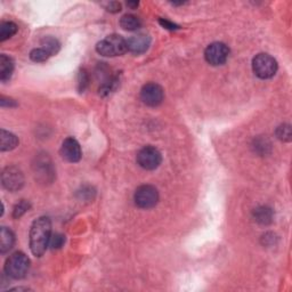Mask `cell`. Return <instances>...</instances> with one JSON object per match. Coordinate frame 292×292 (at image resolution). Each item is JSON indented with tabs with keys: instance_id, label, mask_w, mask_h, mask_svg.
Here are the masks:
<instances>
[{
	"instance_id": "4fadbf2b",
	"label": "cell",
	"mask_w": 292,
	"mask_h": 292,
	"mask_svg": "<svg viewBox=\"0 0 292 292\" xmlns=\"http://www.w3.org/2000/svg\"><path fill=\"white\" fill-rule=\"evenodd\" d=\"M252 217H254L255 222L259 225H270L273 222L274 212L270 207L260 206L255 209L252 212Z\"/></svg>"
},
{
	"instance_id": "30bf717a",
	"label": "cell",
	"mask_w": 292,
	"mask_h": 292,
	"mask_svg": "<svg viewBox=\"0 0 292 292\" xmlns=\"http://www.w3.org/2000/svg\"><path fill=\"white\" fill-rule=\"evenodd\" d=\"M163 98L164 92L162 87L155 82H148V84L144 85L141 90V100L147 106H152V108L159 106L162 103Z\"/></svg>"
},
{
	"instance_id": "52a82bcc",
	"label": "cell",
	"mask_w": 292,
	"mask_h": 292,
	"mask_svg": "<svg viewBox=\"0 0 292 292\" xmlns=\"http://www.w3.org/2000/svg\"><path fill=\"white\" fill-rule=\"evenodd\" d=\"M161 161L162 155L160 151L151 145L145 146L137 154V163L145 170H154L161 164Z\"/></svg>"
},
{
	"instance_id": "7a4b0ae2",
	"label": "cell",
	"mask_w": 292,
	"mask_h": 292,
	"mask_svg": "<svg viewBox=\"0 0 292 292\" xmlns=\"http://www.w3.org/2000/svg\"><path fill=\"white\" fill-rule=\"evenodd\" d=\"M96 52L104 57L121 56L127 52V40L119 34L108 35L97 43Z\"/></svg>"
},
{
	"instance_id": "8fae6325",
	"label": "cell",
	"mask_w": 292,
	"mask_h": 292,
	"mask_svg": "<svg viewBox=\"0 0 292 292\" xmlns=\"http://www.w3.org/2000/svg\"><path fill=\"white\" fill-rule=\"evenodd\" d=\"M61 155L63 156V159L68 161V162H79L82 156V152L80 144L78 143V141L74 140L73 137L66 138L62 144Z\"/></svg>"
},
{
	"instance_id": "f546056e",
	"label": "cell",
	"mask_w": 292,
	"mask_h": 292,
	"mask_svg": "<svg viewBox=\"0 0 292 292\" xmlns=\"http://www.w3.org/2000/svg\"><path fill=\"white\" fill-rule=\"evenodd\" d=\"M106 9H108L110 13H118V11L121 10V3L117 1L110 2L109 5L106 6Z\"/></svg>"
},
{
	"instance_id": "484cf974",
	"label": "cell",
	"mask_w": 292,
	"mask_h": 292,
	"mask_svg": "<svg viewBox=\"0 0 292 292\" xmlns=\"http://www.w3.org/2000/svg\"><path fill=\"white\" fill-rule=\"evenodd\" d=\"M270 146H271V144L267 140H264V138H258V140H255L254 147H255L256 151L262 153V154L266 153V149L270 148Z\"/></svg>"
},
{
	"instance_id": "44dd1931",
	"label": "cell",
	"mask_w": 292,
	"mask_h": 292,
	"mask_svg": "<svg viewBox=\"0 0 292 292\" xmlns=\"http://www.w3.org/2000/svg\"><path fill=\"white\" fill-rule=\"evenodd\" d=\"M31 208L30 202H27L26 200H21L14 207L13 210V218L18 219L25 214V212L29 211V209Z\"/></svg>"
},
{
	"instance_id": "7c38bea8",
	"label": "cell",
	"mask_w": 292,
	"mask_h": 292,
	"mask_svg": "<svg viewBox=\"0 0 292 292\" xmlns=\"http://www.w3.org/2000/svg\"><path fill=\"white\" fill-rule=\"evenodd\" d=\"M151 46V38L145 33H138L127 40V50L132 54L141 55L147 52Z\"/></svg>"
},
{
	"instance_id": "277c9868",
	"label": "cell",
	"mask_w": 292,
	"mask_h": 292,
	"mask_svg": "<svg viewBox=\"0 0 292 292\" xmlns=\"http://www.w3.org/2000/svg\"><path fill=\"white\" fill-rule=\"evenodd\" d=\"M278 62L270 54H258L252 60V70L254 73L260 79H270L278 72Z\"/></svg>"
},
{
	"instance_id": "7402d4cb",
	"label": "cell",
	"mask_w": 292,
	"mask_h": 292,
	"mask_svg": "<svg viewBox=\"0 0 292 292\" xmlns=\"http://www.w3.org/2000/svg\"><path fill=\"white\" fill-rule=\"evenodd\" d=\"M50 57V55L46 52L43 48H34L33 50H31L30 53V58L35 63H41V62H46L48 58Z\"/></svg>"
},
{
	"instance_id": "ba28073f",
	"label": "cell",
	"mask_w": 292,
	"mask_h": 292,
	"mask_svg": "<svg viewBox=\"0 0 292 292\" xmlns=\"http://www.w3.org/2000/svg\"><path fill=\"white\" fill-rule=\"evenodd\" d=\"M1 184L9 192H16L24 185V175L17 167H6L1 172Z\"/></svg>"
},
{
	"instance_id": "cb8c5ba5",
	"label": "cell",
	"mask_w": 292,
	"mask_h": 292,
	"mask_svg": "<svg viewBox=\"0 0 292 292\" xmlns=\"http://www.w3.org/2000/svg\"><path fill=\"white\" fill-rule=\"evenodd\" d=\"M276 137L283 142L291 141V127L290 125H281L276 129Z\"/></svg>"
},
{
	"instance_id": "e0dca14e",
	"label": "cell",
	"mask_w": 292,
	"mask_h": 292,
	"mask_svg": "<svg viewBox=\"0 0 292 292\" xmlns=\"http://www.w3.org/2000/svg\"><path fill=\"white\" fill-rule=\"evenodd\" d=\"M120 84V79H119V74H114V76H109L106 78V80L101 85L100 92L101 96H109L110 94H112L113 92H116L118 87H119Z\"/></svg>"
},
{
	"instance_id": "83f0119b",
	"label": "cell",
	"mask_w": 292,
	"mask_h": 292,
	"mask_svg": "<svg viewBox=\"0 0 292 292\" xmlns=\"http://www.w3.org/2000/svg\"><path fill=\"white\" fill-rule=\"evenodd\" d=\"M0 105H1V108H15V106H17V103L14 100H11V98L1 96Z\"/></svg>"
},
{
	"instance_id": "d6986e66",
	"label": "cell",
	"mask_w": 292,
	"mask_h": 292,
	"mask_svg": "<svg viewBox=\"0 0 292 292\" xmlns=\"http://www.w3.org/2000/svg\"><path fill=\"white\" fill-rule=\"evenodd\" d=\"M41 48L45 49L50 56H53V55H56L58 52H60L61 43L56 38L48 35V37H45L41 40Z\"/></svg>"
},
{
	"instance_id": "5bb4252c",
	"label": "cell",
	"mask_w": 292,
	"mask_h": 292,
	"mask_svg": "<svg viewBox=\"0 0 292 292\" xmlns=\"http://www.w3.org/2000/svg\"><path fill=\"white\" fill-rule=\"evenodd\" d=\"M14 71V62L9 56L2 54L0 55V80L7 82L11 78Z\"/></svg>"
},
{
	"instance_id": "6da1fadb",
	"label": "cell",
	"mask_w": 292,
	"mask_h": 292,
	"mask_svg": "<svg viewBox=\"0 0 292 292\" xmlns=\"http://www.w3.org/2000/svg\"><path fill=\"white\" fill-rule=\"evenodd\" d=\"M52 238V223L48 217L35 219L30 230V249L35 257H41Z\"/></svg>"
},
{
	"instance_id": "4dcf8cb0",
	"label": "cell",
	"mask_w": 292,
	"mask_h": 292,
	"mask_svg": "<svg viewBox=\"0 0 292 292\" xmlns=\"http://www.w3.org/2000/svg\"><path fill=\"white\" fill-rule=\"evenodd\" d=\"M127 5H128L129 7H132V8H136V7L138 6V2H137V1H134V2H133V1H129V2L127 3Z\"/></svg>"
},
{
	"instance_id": "d4e9b609",
	"label": "cell",
	"mask_w": 292,
	"mask_h": 292,
	"mask_svg": "<svg viewBox=\"0 0 292 292\" xmlns=\"http://www.w3.org/2000/svg\"><path fill=\"white\" fill-rule=\"evenodd\" d=\"M65 243V236L63 234H60V233H55L54 235H52L50 238V242L49 246L52 249H61V248L64 246Z\"/></svg>"
},
{
	"instance_id": "3957f363",
	"label": "cell",
	"mask_w": 292,
	"mask_h": 292,
	"mask_svg": "<svg viewBox=\"0 0 292 292\" xmlns=\"http://www.w3.org/2000/svg\"><path fill=\"white\" fill-rule=\"evenodd\" d=\"M30 268V259L24 252H14L5 263V273L11 279L19 280L27 274Z\"/></svg>"
},
{
	"instance_id": "9c48e42d",
	"label": "cell",
	"mask_w": 292,
	"mask_h": 292,
	"mask_svg": "<svg viewBox=\"0 0 292 292\" xmlns=\"http://www.w3.org/2000/svg\"><path fill=\"white\" fill-rule=\"evenodd\" d=\"M230 56V48L224 42H214L207 47L204 58L209 64L218 66L223 65Z\"/></svg>"
},
{
	"instance_id": "ffe728a7",
	"label": "cell",
	"mask_w": 292,
	"mask_h": 292,
	"mask_svg": "<svg viewBox=\"0 0 292 292\" xmlns=\"http://www.w3.org/2000/svg\"><path fill=\"white\" fill-rule=\"evenodd\" d=\"M18 27L14 22H2L0 24V41H5L17 32Z\"/></svg>"
},
{
	"instance_id": "ac0fdd59",
	"label": "cell",
	"mask_w": 292,
	"mask_h": 292,
	"mask_svg": "<svg viewBox=\"0 0 292 292\" xmlns=\"http://www.w3.org/2000/svg\"><path fill=\"white\" fill-rule=\"evenodd\" d=\"M120 25L126 31H137L142 26V22L135 15L126 14L120 19Z\"/></svg>"
},
{
	"instance_id": "f1b7e54d",
	"label": "cell",
	"mask_w": 292,
	"mask_h": 292,
	"mask_svg": "<svg viewBox=\"0 0 292 292\" xmlns=\"http://www.w3.org/2000/svg\"><path fill=\"white\" fill-rule=\"evenodd\" d=\"M159 22H160V24L164 27V29H168V30H171V31L179 29L178 25L175 24V23L170 22V21H168V19H165V18H160Z\"/></svg>"
},
{
	"instance_id": "603a6c76",
	"label": "cell",
	"mask_w": 292,
	"mask_h": 292,
	"mask_svg": "<svg viewBox=\"0 0 292 292\" xmlns=\"http://www.w3.org/2000/svg\"><path fill=\"white\" fill-rule=\"evenodd\" d=\"M89 85V74L85 69H81L78 74V89L80 93H84Z\"/></svg>"
},
{
	"instance_id": "9a60e30c",
	"label": "cell",
	"mask_w": 292,
	"mask_h": 292,
	"mask_svg": "<svg viewBox=\"0 0 292 292\" xmlns=\"http://www.w3.org/2000/svg\"><path fill=\"white\" fill-rule=\"evenodd\" d=\"M18 145V138L5 129H1L0 134V149L1 152L11 151Z\"/></svg>"
},
{
	"instance_id": "2e32d148",
	"label": "cell",
	"mask_w": 292,
	"mask_h": 292,
	"mask_svg": "<svg viewBox=\"0 0 292 292\" xmlns=\"http://www.w3.org/2000/svg\"><path fill=\"white\" fill-rule=\"evenodd\" d=\"M15 243V235L9 228L1 227L0 231V252L1 254H6L8 252L11 248H13Z\"/></svg>"
},
{
	"instance_id": "4316f807",
	"label": "cell",
	"mask_w": 292,
	"mask_h": 292,
	"mask_svg": "<svg viewBox=\"0 0 292 292\" xmlns=\"http://www.w3.org/2000/svg\"><path fill=\"white\" fill-rule=\"evenodd\" d=\"M78 194L80 195L81 199H86V200H90L94 199L95 195V191L92 187H82L81 192H78Z\"/></svg>"
},
{
	"instance_id": "8992f818",
	"label": "cell",
	"mask_w": 292,
	"mask_h": 292,
	"mask_svg": "<svg viewBox=\"0 0 292 292\" xmlns=\"http://www.w3.org/2000/svg\"><path fill=\"white\" fill-rule=\"evenodd\" d=\"M135 203L142 209H151L156 206L159 201V192L152 185H142L135 192Z\"/></svg>"
},
{
	"instance_id": "5b68a950",
	"label": "cell",
	"mask_w": 292,
	"mask_h": 292,
	"mask_svg": "<svg viewBox=\"0 0 292 292\" xmlns=\"http://www.w3.org/2000/svg\"><path fill=\"white\" fill-rule=\"evenodd\" d=\"M33 170L35 176L42 183H52L55 178V169L52 160L48 154H38L35 156V161L33 163Z\"/></svg>"
}]
</instances>
